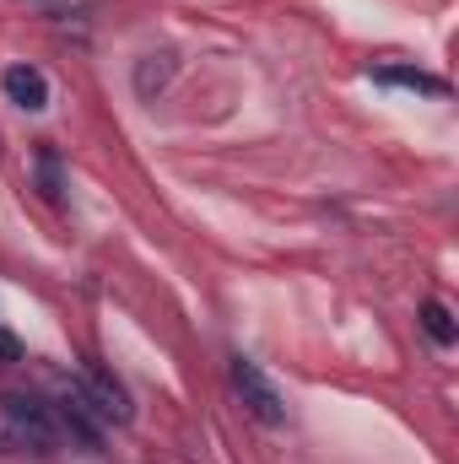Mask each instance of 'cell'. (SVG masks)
I'll return each mask as SVG.
<instances>
[{"label":"cell","instance_id":"cell-2","mask_svg":"<svg viewBox=\"0 0 459 464\" xmlns=\"http://www.w3.org/2000/svg\"><path fill=\"white\" fill-rule=\"evenodd\" d=\"M5 98H11L16 109H27V114H44V109H49V82H44V71L11 65V71H5Z\"/></svg>","mask_w":459,"mask_h":464},{"label":"cell","instance_id":"cell-6","mask_svg":"<svg viewBox=\"0 0 459 464\" xmlns=\"http://www.w3.org/2000/svg\"><path fill=\"white\" fill-rule=\"evenodd\" d=\"M378 82H395V87H416V92H438V82H433V76H422V71H384Z\"/></svg>","mask_w":459,"mask_h":464},{"label":"cell","instance_id":"cell-3","mask_svg":"<svg viewBox=\"0 0 459 464\" xmlns=\"http://www.w3.org/2000/svg\"><path fill=\"white\" fill-rule=\"evenodd\" d=\"M11 427H16V438H33L38 454H49V443H54V438H49V421H44L27 400H11Z\"/></svg>","mask_w":459,"mask_h":464},{"label":"cell","instance_id":"cell-1","mask_svg":"<svg viewBox=\"0 0 459 464\" xmlns=\"http://www.w3.org/2000/svg\"><path fill=\"white\" fill-rule=\"evenodd\" d=\"M232 389L243 394V405L265 421V427H281L287 421V411H281V394L270 389V378L249 362V356H232Z\"/></svg>","mask_w":459,"mask_h":464},{"label":"cell","instance_id":"cell-4","mask_svg":"<svg viewBox=\"0 0 459 464\" xmlns=\"http://www.w3.org/2000/svg\"><path fill=\"white\" fill-rule=\"evenodd\" d=\"M93 394H98V411H103V416H114V421H124V416H130V411H124V394H119L114 378L93 372Z\"/></svg>","mask_w":459,"mask_h":464},{"label":"cell","instance_id":"cell-7","mask_svg":"<svg viewBox=\"0 0 459 464\" xmlns=\"http://www.w3.org/2000/svg\"><path fill=\"white\" fill-rule=\"evenodd\" d=\"M38 168H44V195H49V200H60V168H54V157H44Z\"/></svg>","mask_w":459,"mask_h":464},{"label":"cell","instance_id":"cell-5","mask_svg":"<svg viewBox=\"0 0 459 464\" xmlns=\"http://www.w3.org/2000/svg\"><path fill=\"white\" fill-rule=\"evenodd\" d=\"M422 324H427V335H433L438 346H454V319H449L444 303H427V308H422Z\"/></svg>","mask_w":459,"mask_h":464},{"label":"cell","instance_id":"cell-8","mask_svg":"<svg viewBox=\"0 0 459 464\" xmlns=\"http://www.w3.org/2000/svg\"><path fill=\"white\" fill-rule=\"evenodd\" d=\"M16 356H22V341H16L11 330H0V367H5V362H16Z\"/></svg>","mask_w":459,"mask_h":464}]
</instances>
